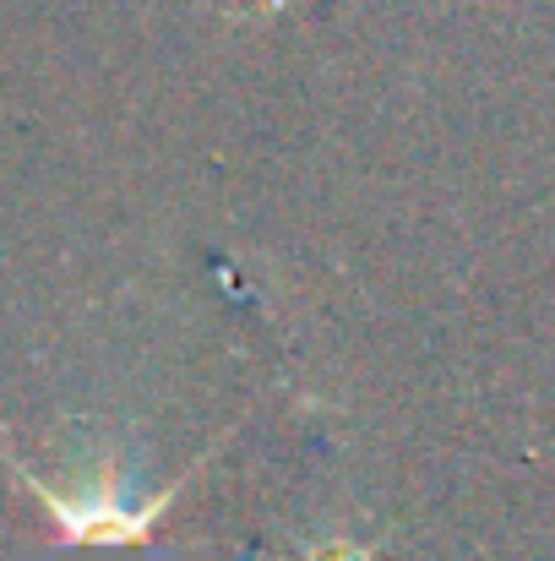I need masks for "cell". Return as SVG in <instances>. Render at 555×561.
I'll return each mask as SVG.
<instances>
[{"mask_svg":"<svg viewBox=\"0 0 555 561\" xmlns=\"http://www.w3.org/2000/svg\"><path fill=\"white\" fill-rule=\"evenodd\" d=\"M22 485L44 502V513L55 518V529H60L66 546H148L153 529H159V518H164L170 502L181 496V485H175V491H159V496L137 502V496H126L120 480L55 491V485L33 480L27 469H22Z\"/></svg>","mask_w":555,"mask_h":561,"instance_id":"1","label":"cell"}]
</instances>
